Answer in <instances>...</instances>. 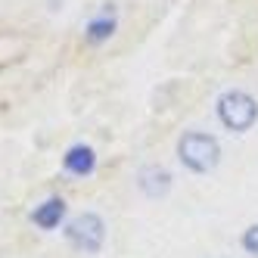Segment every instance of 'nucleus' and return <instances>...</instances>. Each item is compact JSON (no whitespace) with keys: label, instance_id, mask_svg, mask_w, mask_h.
Returning a JSON list of instances; mask_svg holds the SVG:
<instances>
[{"label":"nucleus","instance_id":"nucleus-1","mask_svg":"<svg viewBox=\"0 0 258 258\" xmlns=\"http://www.w3.org/2000/svg\"><path fill=\"white\" fill-rule=\"evenodd\" d=\"M177 156L180 162L187 165L190 171L196 174H206L212 171L215 165L221 162V146L212 134H202V131H190V134H183L180 143H177Z\"/></svg>","mask_w":258,"mask_h":258},{"label":"nucleus","instance_id":"nucleus-2","mask_svg":"<svg viewBox=\"0 0 258 258\" xmlns=\"http://www.w3.org/2000/svg\"><path fill=\"white\" fill-rule=\"evenodd\" d=\"M218 118L224 121L230 131H249L258 118V103L246 94V90H227L218 100Z\"/></svg>","mask_w":258,"mask_h":258},{"label":"nucleus","instance_id":"nucleus-3","mask_svg":"<svg viewBox=\"0 0 258 258\" xmlns=\"http://www.w3.org/2000/svg\"><path fill=\"white\" fill-rule=\"evenodd\" d=\"M66 239L72 246H75L78 252L84 255H94L103 249V239H106V224H103V218L94 215V212H84L78 218H72L69 224H66Z\"/></svg>","mask_w":258,"mask_h":258},{"label":"nucleus","instance_id":"nucleus-4","mask_svg":"<svg viewBox=\"0 0 258 258\" xmlns=\"http://www.w3.org/2000/svg\"><path fill=\"white\" fill-rule=\"evenodd\" d=\"M137 187L150 196V199H159L171 190V174L162 168V165H146V168L137 174Z\"/></svg>","mask_w":258,"mask_h":258},{"label":"nucleus","instance_id":"nucleus-5","mask_svg":"<svg viewBox=\"0 0 258 258\" xmlns=\"http://www.w3.org/2000/svg\"><path fill=\"white\" fill-rule=\"evenodd\" d=\"M62 162H66V171L78 174V177H84V174H90V171L97 168V156H94L90 146H72Z\"/></svg>","mask_w":258,"mask_h":258},{"label":"nucleus","instance_id":"nucleus-6","mask_svg":"<svg viewBox=\"0 0 258 258\" xmlns=\"http://www.w3.org/2000/svg\"><path fill=\"white\" fill-rule=\"evenodd\" d=\"M62 215H66V202L53 196V199H47V202H44V206H38V209H34L31 221H34L38 227H44V230H53V227H59Z\"/></svg>","mask_w":258,"mask_h":258},{"label":"nucleus","instance_id":"nucleus-7","mask_svg":"<svg viewBox=\"0 0 258 258\" xmlns=\"http://www.w3.org/2000/svg\"><path fill=\"white\" fill-rule=\"evenodd\" d=\"M112 31H115V16L103 13V16H97V19H90L87 38L94 41V44H100V41H106V38H112Z\"/></svg>","mask_w":258,"mask_h":258},{"label":"nucleus","instance_id":"nucleus-8","mask_svg":"<svg viewBox=\"0 0 258 258\" xmlns=\"http://www.w3.org/2000/svg\"><path fill=\"white\" fill-rule=\"evenodd\" d=\"M243 246H246V252H252V255L258 258V224H252V227L243 233Z\"/></svg>","mask_w":258,"mask_h":258}]
</instances>
